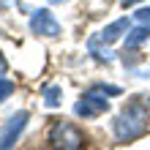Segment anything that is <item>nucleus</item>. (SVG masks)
<instances>
[{"instance_id": "obj_13", "label": "nucleus", "mask_w": 150, "mask_h": 150, "mask_svg": "<svg viewBox=\"0 0 150 150\" xmlns=\"http://www.w3.org/2000/svg\"><path fill=\"white\" fill-rule=\"evenodd\" d=\"M6 68H8V63H6V57H3V52H0V76L6 74Z\"/></svg>"}, {"instance_id": "obj_10", "label": "nucleus", "mask_w": 150, "mask_h": 150, "mask_svg": "<svg viewBox=\"0 0 150 150\" xmlns=\"http://www.w3.org/2000/svg\"><path fill=\"white\" fill-rule=\"evenodd\" d=\"M11 93H14V82H8V79L0 76V101H6Z\"/></svg>"}, {"instance_id": "obj_11", "label": "nucleus", "mask_w": 150, "mask_h": 150, "mask_svg": "<svg viewBox=\"0 0 150 150\" xmlns=\"http://www.w3.org/2000/svg\"><path fill=\"white\" fill-rule=\"evenodd\" d=\"M93 87H98V90L107 93V96H120V87H117V85H101V82H98V85H93Z\"/></svg>"}, {"instance_id": "obj_15", "label": "nucleus", "mask_w": 150, "mask_h": 150, "mask_svg": "<svg viewBox=\"0 0 150 150\" xmlns=\"http://www.w3.org/2000/svg\"><path fill=\"white\" fill-rule=\"evenodd\" d=\"M49 3H63V0H49Z\"/></svg>"}, {"instance_id": "obj_5", "label": "nucleus", "mask_w": 150, "mask_h": 150, "mask_svg": "<svg viewBox=\"0 0 150 150\" xmlns=\"http://www.w3.org/2000/svg\"><path fill=\"white\" fill-rule=\"evenodd\" d=\"M28 117H30L28 112L11 115V120H8L6 128H3V137H0V150H14L16 139H19V134H22V128L28 126Z\"/></svg>"}, {"instance_id": "obj_2", "label": "nucleus", "mask_w": 150, "mask_h": 150, "mask_svg": "<svg viewBox=\"0 0 150 150\" xmlns=\"http://www.w3.org/2000/svg\"><path fill=\"white\" fill-rule=\"evenodd\" d=\"M49 142L55 150H82L85 147V134L79 131L74 123L68 120H57L49 128Z\"/></svg>"}, {"instance_id": "obj_9", "label": "nucleus", "mask_w": 150, "mask_h": 150, "mask_svg": "<svg viewBox=\"0 0 150 150\" xmlns=\"http://www.w3.org/2000/svg\"><path fill=\"white\" fill-rule=\"evenodd\" d=\"M44 104H47L49 109L60 107V87H47V90H44Z\"/></svg>"}, {"instance_id": "obj_3", "label": "nucleus", "mask_w": 150, "mask_h": 150, "mask_svg": "<svg viewBox=\"0 0 150 150\" xmlns=\"http://www.w3.org/2000/svg\"><path fill=\"white\" fill-rule=\"evenodd\" d=\"M107 109H109L107 93H101L98 87H90V90L82 96V101H76V107H74V112L79 117H96V115H104Z\"/></svg>"}, {"instance_id": "obj_14", "label": "nucleus", "mask_w": 150, "mask_h": 150, "mask_svg": "<svg viewBox=\"0 0 150 150\" xmlns=\"http://www.w3.org/2000/svg\"><path fill=\"white\" fill-rule=\"evenodd\" d=\"M137 3H142V0H123V6H137Z\"/></svg>"}, {"instance_id": "obj_6", "label": "nucleus", "mask_w": 150, "mask_h": 150, "mask_svg": "<svg viewBox=\"0 0 150 150\" xmlns=\"http://www.w3.org/2000/svg\"><path fill=\"white\" fill-rule=\"evenodd\" d=\"M131 30V22L128 19H117V22H112V25H107L101 33H98V41H104V44H112V41H117L123 33H128Z\"/></svg>"}, {"instance_id": "obj_12", "label": "nucleus", "mask_w": 150, "mask_h": 150, "mask_svg": "<svg viewBox=\"0 0 150 150\" xmlns=\"http://www.w3.org/2000/svg\"><path fill=\"white\" fill-rule=\"evenodd\" d=\"M137 19L142 22V25H150V8H139V11H137Z\"/></svg>"}, {"instance_id": "obj_4", "label": "nucleus", "mask_w": 150, "mask_h": 150, "mask_svg": "<svg viewBox=\"0 0 150 150\" xmlns=\"http://www.w3.org/2000/svg\"><path fill=\"white\" fill-rule=\"evenodd\" d=\"M30 30L36 36H47V38H57L60 36V22L52 16L49 8H36L30 16Z\"/></svg>"}, {"instance_id": "obj_8", "label": "nucleus", "mask_w": 150, "mask_h": 150, "mask_svg": "<svg viewBox=\"0 0 150 150\" xmlns=\"http://www.w3.org/2000/svg\"><path fill=\"white\" fill-rule=\"evenodd\" d=\"M87 49H90V55H96V60H101V63H112V57H115L109 49H107V52H104V49H98V41H96V36L87 41Z\"/></svg>"}, {"instance_id": "obj_7", "label": "nucleus", "mask_w": 150, "mask_h": 150, "mask_svg": "<svg viewBox=\"0 0 150 150\" xmlns=\"http://www.w3.org/2000/svg\"><path fill=\"white\" fill-rule=\"evenodd\" d=\"M150 38V25H139V28H131L126 36V49H134L139 44H145Z\"/></svg>"}, {"instance_id": "obj_1", "label": "nucleus", "mask_w": 150, "mask_h": 150, "mask_svg": "<svg viewBox=\"0 0 150 150\" xmlns=\"http://www.w3.org/2000/svg\"><path fill=\"white\" fill-rule=\"evenodd\" d=\"M147 117H150V101H145V96L131 98L123 112L112 120V131L120 142H131V139L142 137L147 131Z\"/></svg>"}]
</instances>
